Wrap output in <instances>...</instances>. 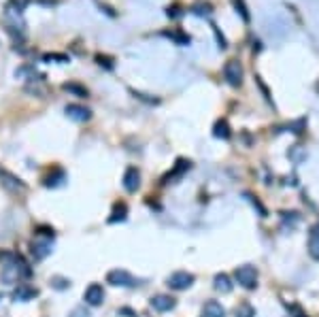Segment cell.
Masks as SVG:
<instances>
[{"instance_id":"cell-3","label":"cell","mask_w":319,"mask_h":317,"mask_svg":"<svg viewBox=\"0 0 319 317\" xmlns=\"http://www.w3.org/2000/svg\"><path fill=\"white\" fill-rule=\"evenodd\" d=\"M166 285L170 290H177V292H183V290H188L194 285V275L188 273V270H177V273H172L170 277L166 279Z\"/></svg>"},{"instance_id":"cell-13","label":"cell","mask_w":319,"mask_h":317,"mask_svg":"<svg viewBox=\"0 0 319 317\" xmlns=\"http://www.w3.org/2000/svg\"><path fill=\"white\" fill-rule=\"evenodd\" d=\"M202 317H225V309L217 300H209L202 306Z\"/></svg>"},{"instance_id":"cell-12","label":"cell","mask_w":319,"mask_h":317,"mask_svg":"<svg viewBox=\"0 0 319 317\" xmlns=\"http://www.w3.org/2000/svg\"><path fill=\"white\" fill-rule=\"evenodd\" d=\"M213 288L217 292H221V294H230L232 292V279L225 273H217L215 279H213Z\"/></svg>"},{"instance_id":"cell-16","label":"cell","mask_w":319,"mask_h":317,"mask_svg":"<svg viewBox=\"0 0 319 317\" xmlns=\"http://www.w3.org/2000/svg\"><path fill=\"white\" fill-rule=\"evenodd\" d=\"M128 215V207L123 202H117L115 207H113V213H111V217H109V223H117V221H123Z\"/></svg>"},{"instance_id":"cell-19","label":"cell","mask_w":319,"mask_h":317,"mask_svg":"<svg viewBox=\"0 0 319 317\" xmlns=\"http://www.w3.org/2000/svg\"><path fill=\"white\" fill-rule=\"evenodd\" d=\"M234 317H255V309H253L249 302H243V304L236 306Z\"/></svg>"},{"instance_id":"cell-23","label":"cell","mask_w":319,"mask_h":317,"mask_svg":"<svg viewBox=\"0 0 319 317\" xmlns=\"http://www.w3.org/2000/svg\"><path fill=\"white\" fill-rule=\"evenodd\" d=\"M43 60H45V62H60V64H64V62H68V56H64V54H47Z\"/></svg>"},{"instance_id":"cell-26","label":"cell","mask_w":319,"mask_h":317,"mask_svg":"<svg viewBox=\"0 0 319 317\" xmlns=\"http://www.w3.org/2000/svg\"><path fill=\"white\" fill-rule=\"evenodd\" d=\"M245 196H247V198H249V200H251V204H253V207H255V209H258V211H260V215H262V217H266V209H264V204H262V202L258 200V198H253V196H251V194H245Z\"/></svg>"},{"instance_id":"cell-8","label":"cell","mask_w":319,"mask_h":317,"mask_svg":"<svg viewBox=\"0 0 319 317\" xmlns=\"http://www.w3.org/2000/svg\"><path fill=\"white\" fill-rule=\"evenodd\" d=\"M38 296V290L32 288V285L28 283H19L15 292H13V300H19V302H28V300H34Z\"/></svg>"},{"instance_id":"cell-4","label":"cell","mask_w":319,"mask_h":317,"mask_svg":"<svg viewBox=\"0 0 319 317\" xmlns=\"http://www.w3.org/2000/svg\"><path fill=\"white\" fill-rule=\"evenodd\" d=\"M223 77L232 87H239L243 83V66L236 60H228L223 66Z\"/></svg>"},{"instance_id":"cell-30","label":"cell","mask_w":319,"mask_h":317,"mask_svg":"<svg viewBox=\"0 0 319 317\" xmlns=\"http://www.w3.org/2000/svg\"><path fill=\"white\" fill-rule=\"evenodd\" d=\"M70 317H89V313L85 311V306H77V309L70 311Z\"/></svg>"},{"instance_id":"cell-10","label":"cell","mask_w":319,"mask_h":317,"mask_svg":"<svg viewBox=\"0 0 319 317\" xmlns=\"http://www.w3.org/2000/svg\"><path fill=\"white\" fill-rule=\"evenodd\" d=\"M0 183L7 188V190H13V192H17V190H26V183L19 179V177H15V175H11V172H7V170H0Z\"/></svg>"},{"instance_id":"cell-15","label":"cell","mask_w":319,"mask_h":317,"mask_svg":"<svg viewBox=\"0 0 319 317\" xmlns=\"http://www.w3.org/2000/svg\"><path fill=\"white\" fill-rule=\"evenodd\" d=\"M230 126H228V121L225 119H217L215 121V126H213V137H217V139H230Z\"/></svg>"},{"instance_id":"cell-25","label":"cell","mask_w":319,"mask_h":317,"mask_svg":"<svg viewBox=\"0 0 319 317\" xmlns=\"http://www.w3.org/2000/svg\"><path fill=\"white\" fill-rule=\"evenodd\" d=\"M96 62L100 64V66H105V68H113V58H109V56H102V54H98L96 56Z\"/></svg>"},{"instance_id":"cell-7","label":"cell","mask_w":319,"mask_h":317,"mask_svg":"<svg viewBox=\"0 0 319 317\" xmlns=\"http://www.w3.org/2000/svg\"><path fill=\"white\" fill-rule=\"evenodd\" d=\"M30 251H32V255H34L36 260H45L47 255L51 253V241H49V239L36 237V239L32 241V245H30Z\"/></svg>"},{"instance_id":"cell-1","label":"cell","mask_w":319,"mask_h":317,"mask_svg":"<svg viewBox=\"0 0 319 317\" xmlns=\"http://www.w3.org/2000/svg\"><path fill=\"white\" fill-rule=\"evenodd\" d=\"M234 279L239 281V285H243L245 290H255L258 288V268L251 266V264H243L234 270Z\"/></svg>"},{"instance_id":"cell-24","label":"cell","mask_w":319,"mask_h":317,"mask_svg":"<svg viewBox=\"0 0 319 317\" xmlns=\"http://www.w3.org/2000/svg\"><path fill=\"white\" fill-rule=\"evenodd\" d=\"M36 237H40V239H49V241H54V230L51 228H47V226H38L36 228Z\"/></svg>"},{"instance_id":"cell-29","label":"cell","mask_w":319,"mask_h":317,"mask_svg":"<svg viewBox=\"0 0 319 317\" xmlns=\"http://www.w3.org/2000/svg\"><path fill=\"white\" fill-rule=\"evenodd\" d=\"M308 253H311V258L319 262V243L317 241H311V245H308Z\"/></svg>"},{"instance_id":"cell-17","label":"cell","mask_w":319,"mask_h":317,"mask_svg":"<svg viewBox=\"0 0 319 317\" xmlns=\"http://www.w3.org/2000/svg\"><path fill=\"white\" fill-rule=\"evenodd\" d=\"M66 179V175H64V170H60V168H56L54 170V175H49L47 179H45V186L47 188H58L62 181Z\"/></svg>"},{"instance_id":"cell-33","label":"cell","mask_w":319,"mask_h":317,"mask_svg":"<svg viewBox=\"0 0 319 317\" xmlns=\"http://www.w3.org/2000/svg\"><path fill=\"white\" fill-rule=\"evenodd\" d=\"M0 300H3V294H0Z\"/></svg>"},{"instance_id":"cell-21","label":"cell","mask_w":319,"mask_h":317,"mask_svg":"<svg viewBox=\"0 0 319 317\" xmlns=\"http://www.w3.org/2000/svg\"><path fill=\"white\" fill-rule=\"evenodd\" d=\"M290 158L296 162V164H300L302 160H306V151H304L302 147H298V145H296V147L290 149Z\"/></svg>"},{"instance_id":"cell-18","label":"cell","mask_w":319,"mask_h":317,"mask_svg":"<svg viewBox=\"0 0 319 317\" xmlns=\"http://www.w3.org/2000/svg\"><path fill=\"white\" fill-rule=\"evenodd\" d=\"M62 87H64V92H70V94H75L79 98H87V89L79 83H64Z\"/></svg>"},{"instance_id":"cell-22","label":"cell","mask_w":319,"mask_h":317,"mask_svg":"<svg viewBox=\"0 0 319 317\" xmlns=\"http://www.w3.org/2000/svg\"><path fill=\"white\" fill-rule=\"evenodd\" d=\"M168 36L177 40L179 45H190V36H188V34H183L181 30H174V32H168Z\"/></svg>"},{"instance_id":"cell-6","label":"cell","mask_w":319,"mask_h":317,"mask_svg":"<svg viewBox=\"0 0 319 317\" xmlns=\"http://www.w3.org/2000/svg\"><path fill=\"white\" fill-rule=\"evenodd\" d=\"M139 188H141V172L136 166H128L126 172H123V190L132 194Z\"/></svg>"},{"instance_id":"cell-14","label":"cell","mask_w":319,"mask_h":317,"mask_svg":"<svg viewBox=\"0 0 319 317\" xmlns=\"http://www.w3.org/2000/svg\"><path fill=\"white\" fill-rule=\"evenodd\" d=\"M190 168H192V162H190V160H177V164H174V170H172V172H168V175L164 177V183H170L172 179L181 177L183 172H188Z\"/></svg>"},{"instance_id":"cell-32","label":"cell","mask_w":319,"mask_h":317,"mask_svg":"<svg viewBox=\"0 0 319 317\" xmlns=\"http://www.w3.org/2000/svg\"><path fill=\"white\" fill-rule=\"evenodd\" d=\"M168 17H179L181 15V11H179V7H168Z\"/></svg>"},{"instance_id":"cell-9","label":"cell","mask_w":319,"mask_h":317,"mask_svg":"<svg viewBox=\"0 0 319 317\" xmlns=\"http://www.w3.org/2000/svg\"><path fill=\"white\" fill-rule=\"evenodd\" d=\"M66 115L70 119H75V121H87L92 117V111L83 105H66Z\"/></svg>"},{"instance_id":"cell-27","label":"cell","mask_w":319,"mask_h":317,"mask_svg":"<svg viewBox=\"0 0 319 317\" xmlns=\"http://www.w3.org/2000/svg\"><path fill=\"white\" fill-rule=\"evenodd\" d=\"M234 7H236V11H239V13L243 15L245 22H249V13H247V9H245V5H243V0H234Z\"/></svg>"},{"instance_id":"cell-28","label":"cell","mask_w":319,"mask_h":317,"mask_svg":"<svg viewBox=\"0 0 319 317\" xmlns=\"http://www.w3.org/2000/svg\"><path fill=\"white\" fill-rule=\"evenodd\" d=\"M192 11L196 13V15H209L211 13V5H196Z\"/></svg>"},{"instance_id":"cell-11","label":"cell","mask_w":319,"mask_h":317,"mask_svg":"<svg viewBox=\"0 0 319 317\" xmlns=\"http://www.w3.org/2000/svg\"><path fill=\"white\" fill-rule=\"evenodd\" d=\"M151 306L160 313H166V311H172L174 309V298H170V296L166 294H158L151 298Z\"/></svg>"},{"instance_id":"cell-20","label":"cell","mask_w":319,"mask_h":317,"mask_svg":"<svg viewBox=\"0 0 319 317\" xmlns=\"http://www.w3.org/2000/svg\"><path fill=\"white\" fill-rule=\"evenodd\" d=\"M51 288L54 290H68L70 288V279H66V277H60V275H56V277H51Z\"/></svg>"},{"instance_id":"cell-5","label":"cell","mask_w":319,"mask_h":317,"mask_svg":"<svg viewBox=\"0 0 319 317\" xmlns=\"http://www.w3.org/2000/svg\"><path fill=\"white\" fill-rule=\"evenodd\" d=\"M83 300L89 306H100L102 302H105V288H102L100 283H89L85 294H83Z\"/></svg>"},{"instance_id":"cell-31","label":"cell","mask_w":319,"mask_h":317,"mask_svg":"<svg viewBox=\"0 0 319 317\" xmlns=\"http://www.w3.org/2000/svg\"><path fill=\"white\" fill-rule=\"evenodd\" d=\"M311 241H317V243H319V223H315V226L311 228Z\"/></svg>"},{"instance_id":"cell-2","label":"cell","mask_w":319,"mask_h":317,"mask_svg":"<svg viewBox=\"0 0 319 317\" xmlns=\"http://www.w3.org/2000/svg\"><path fill=\"white\" fill-rule=\"evenodd\" d=\"M107 283L115 285V288H134V285H139V279H134L128 270L123 268H115V270H109L107 275Z\"/></svg>"}]
</instances>
